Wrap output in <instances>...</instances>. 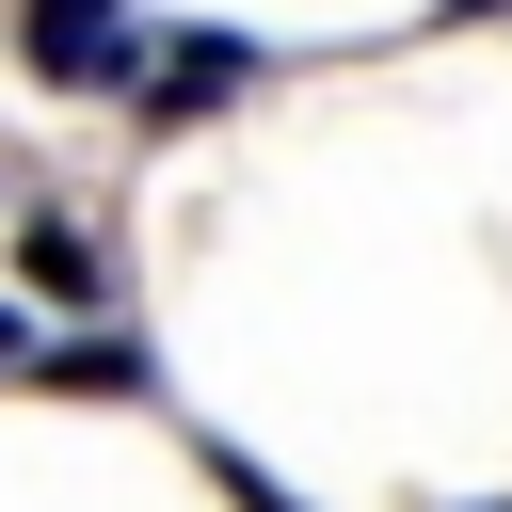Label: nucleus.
I'll use <instances>...</instances> for the list:
<instances>
[{
    "label": "nucleus",
    "mask_w": 512,
    "mask_h": 512,
    "mask_svg": "<svg viewBox=\"0 0 512 512\" xmlns=\"http://www.w3.org/2000/svg\"><path fill=\"white\" fill-rule=\"evenodd\" d=\"M240 80H256V48H240V32H176V48H144L128 112H144V128H192V112H208V96H240Z\"/></svg>",
    "instance_id": "obj_2"
},
{
    "label": "nucleus",
    "mask_w": 512,
    "mask_h": 512,
    "mask_svg": "<svg viewBox=\"0 0 512 512\" xmlns=\"http://www.w3.org/2000/svg\"><path fill=\"white\" fill-rule=\"evenodd\" d=\"M16 64L64 96H128L144 80V16L128 0H16Z\"/></svg>",
    "instance_id": "obj_1"
},
{
    "label": "nucleus",
    "mask_w": 512,
    "mask_h": 512,
    "mask_svg": "<svg viewBox=\"0 0 512 512\" xmlns=\"http://www.w3.org/2000/svg\"><path fill=\"white\" fill-rule=\"evenodd\" d=\"M64 384H96V400H128V384H144V352H128V336H80V352H64Z\"/></svg>",
    "instance_id": "obj_4"
},
{
    "label": "nucleus",
    "mask_w": 512,
    "mask_h": 512,
    "mask_svg": "<svg viewBox=\"0 0 512 512\" xmlns=\"http://www.w3.org/2000/svg\"><path fill=\"white\" fill-rule=\"evenodd\" d=\"M448 16H512V0H448Z\"/></svg>",
    "instance_id": "obj_5"
},
{
    "label": "nucleus",
    "mask_w": 512,
    "mask_h": 512,
    "mask_svg": "<svg viewBox=\"0 0 512 512\" xmlns=\"http://www.w3.org/2000/svg\"><path fill=\"white\" fill-rule=\"evenodd\" d=\"M16 272H32V288H48V304H96V288H112V272H96V240H80V224H32V240H16Z\"/></svg>",
    "instance_id": "obj_3"
}]
</instances>
